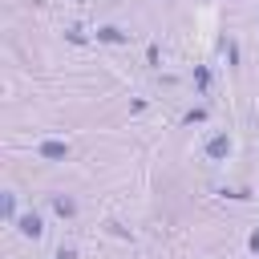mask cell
<instances>
[{
    "label": "cell",
    "mask_w": 259,
    "mask_h": 259,
    "mask_svg": "<svg viewBox=\"0 0 259 259\" xmlns=\"http://www.w3.org/2000/svg\"><path fill=\"white\" fill-rule=\"evenodd\" d=\"M16 231H20L24 239H40V235H45V219H40L36 210H28V214L16 219Z\"/></svg>",
    "instance_id": "cell-1"
},
{
    "label": "cell",
    "mask_w": 259,
    "mask_h": 259,
    "mask_svg": "<svg viewBox=\"0 0 259 259\" xmlns=\"http://www.w3.org/2000/svg\"><path fill=\"white\" fill-rule=\"evenodd\" d=\"M36 154H40V158H49V162H65V158H69V142H57V138H45V142L36 146Z\"/></svg>",
    "instance_id": "cell-2"
},
{
    "label": "cell",
    "mask_w": 259,
    "mask_h": 259,
    "mask_svg": "<svg viewBox=\"0 0 259 259\" xmlns=\"http://www.w3.org/2000/svg\"><path fill=\"white\" fill-rule=\"evenodd\" d=\"M227 154H231V138H227V134H214V138L206 142V158H210V162H223Z\"/></svg>",
    "instance_id": "cell-3"
},
{
    "label": "cell",
    "mask_w": 259,
    "mask_h": 259,
    "mask_svg": "<svg viewBox=\"0 0 259 259\" xmlns=\"http://www.w3.org/2000/svg\"><path fill=\"white\" fill-rule=\"evenodd\" d=\"M97 40H101V45H125V32H121L117 24H101V28H97Z\"/></svg>",
    "instance_id": "cell-4"
},
{
    "label": "cell",
    "mask_w": 259,
    "mask_h": 259,
    "mask_svg": "<svg viewBox=\"0 0 259 259\" xmlns=\"http://www.w3.org/2000/svg\"><path fill=\"white\" fill-rule=\"evenodd\" d=\"M53 210H57L61 219H73V214H77V202H73L69 194H53Z\"/></svg>",
    "instance_id": "cell-5"
},
{
    "label": "cell",
    "mask_w": 259,
    "mask_h": 259,
    "mask_svg": "<svg viewBox=\"0 0 259 259\" xmlns=\"http://www.w3.org/2000/svg\"><path fill=\"white\" fill-rule=\"evenodd\" d=\"M0 210H4V219H8V223H16V198H12V194H4V198H0Z\"/></svg>",
    "instance_id": "cell-6"
},
{
    "label": "cell",
    "mask_w": 259,
    "mask_h": 259,
    "mask_svg": "<svg viewBox=\"0 0 259 259\" xmlns=\"http://www.w3.org/2000/svg\"><path fill=\"white\" fill-rule=\"evenodd\" d=\"M194 81H198V89H206V85H210V73H206V69H194Z\"/></svg>",
    "instance_id": "cell-7"
},
{
    "label": "cell",
    "mask_w": 259,
    "mask_h": 259,
    "mask_svg": "<svg viewBox=\"0 0 259 259\" xmlns=\"http://www.w3.org/2000/svg\"><path fill=\"white\" fill-rule=\"evenodd\" d=\"M186 121H190V125H194V121H206V109H190V113H186Z\"/></svg>",
    "instance_id": "cell-8"
},
{
    "label": "cell",
    "mask_w": 259,
    "mask_h": 259,
    "mask_svg": "<svg viewBox=\"0 0 259 259\" xmlns=\"http://www.w3.org/2000/svg\"><path fill=\"white\" fill-rule=\"evenodd\" d=\"M247 247H251V251H255V255H259V227H255V231H251V239H247Z\"/></svg>",
    "instance_id": "cell-9"
},
{
    "label": "cell",
    "mask_w": 259,
    "mask_h": 259,
    "mask_svg": "<svg viewBox=\"0 0 259 259\" xmlns=\"http://www.w3.org/2000/svg\"><path fill=\"white\" fill-rule=\"evenodd\" d=\"M57 259H77V251H73V247H61V251H57Z\"/></svg>",
    "instance_id": "cell-10"
}]
</instances>
